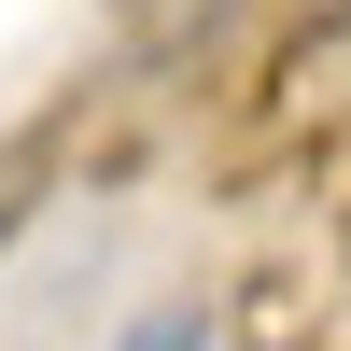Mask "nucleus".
I'll use <instances>...</instances> for the list:
<instances>
[{"label": "nucleus", "instance_id": "nucleus-1", "mask_svg": "<svg viewBox=\"0 0 351 351\" xmlns=\"http://www.w3.org/2000/svg\"><path fill=\"white\" fill-rule=\"evenodd\" d=\"M127 351H211V324H197V309H155V324H141Z\"/></svg>", "mask_w": 351, "mask_h": 351}]
</instances>
